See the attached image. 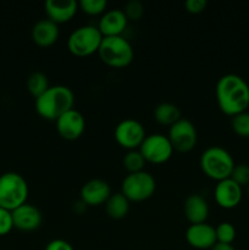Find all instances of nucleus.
<instances>
[{
  "label": "nucleus",
  "mask_w": 249,
  "mask_h": 250,
  "mask_svg": "<svg viewBox=\"0 0 249 250\" xmlns=\"http://www.w3.org/2000/svg\"><path fill=\"white\" fill-rule=\"evenodd\" d=\"M183 212L190 225L204 224L209 216V204L202 195L190 194L186 198Z\"/></svg>",
  "instance_id": "a211bd4d"
},
{
  "label": "nucleus",
  "mask_w": 249,
  "mask_h": 250,
  "mask_svg": "<svg viewBox=\"0 0 249 250\" xmlns=\"http://www.w3.org/2000/svg\"><path fill=\"white\" fill-rule=\"evenodd\" d=\"M56 131L66 141H76L85 129L84 116L75 107L68 110L56 120Z\"/></svg>",
  "instance_id": "9b49d317"
},
{
  "label": "nucleus",
  "mask_w": 249,
  "mask_h": 250,
  "mask_svg": "<svg viewBox=\"0 0 249 250\" xmlns=\"http://www.w3.org/2000/svg\"><path fill=\"white\" fill-rule=\"evenodd\" d=\"M188 244L195 249H211L217 243L215 227L207 224L190 225L186 231Z\"/></svg>",
  "instance_id": "ddd939ff"
},
{
  "label": "nucleus",
  "mask_w": 249,
  "mask_h": 250,
  "mask_svg": "<svg viewBox=\"0 0 249 250\" xmlns=\"http://www.w3.org/2000/svg\"><path fill=\"white\" fill-rule=\"evenodd\" d=\"M167 137L170 139L173 150L181 151V153H187V151L192 150L198 141L195 126L192 121L185 119V117L170 126Z\"/></svg>",
  "instance_id": "1a4fd4ad"
},
{
  "label": "nucleus",
  "mask_w": 249,
  "mask_h": 250,
  "mask_svg": "<svg viewBox=\"0 0 249 250\" xmlns=\"http://www.w3.org/2000/svg\"><path fill=\"white\" fill-rule=\"evenodd\" d=\"M114 136L119 146L127 150H132L139 149L146 134L141 122L134 119H124L115 127Z\"/></svg>",
  "instance_id": "9d476101"
},
{
  "label": "nucleus",
  "mask_w": 249,
  "mask_h": 250,
  "mask_svg": "<svg viewBox=\"0 0 249 250\" xmlns=\"http://www.w3.org/2000/svg\"><path fill=\"white\" fill-rule=\"evenodd\" d=\"M200 167L208 177L219 182L231 177L234 161L226 149L214 146L203 151L200 156Z\"/></svg>",
  "instance_id": "7ed1b4c3"
},
{
  "label": "nucleus",
  "mask_w": 249,
  "mask_h": 250,
  "mask_svg": "<svg viewBox=\"0 0 249 250\" xmlns=\"http://www.w3.org/2000/svg\"><path fill=\"white\" fill-rule=\"evenodd\" d=\"M248 197H249V185H248Z\"/></svg>",
  "instance_id": "473e14b6"
},
{
  "label": "nucleus",
  "mask_w": 249,
  "mask_h": 250,
  "mask_svg": "<svg viewBox=\"0 0 249 250\" xmlns=\"http://www.w3.org/2000/svg\"><path fill=\"white\" fill-rule=\"evenodd\" d=\"M44 9L48 19L59 24L70 21L75 16L78 4L75 0H46Z\"/></svg>",
  "instance_id": "f3484780"
},
{
  "label": "nucleus",
  "mask_w": 249,
  "mask_h": 250,
  "mask_svg": "<svg viewBox=\"0 0 249 250\" xmlns=\"http://www.w3.org/2000/svg\"><path fill=\"white\" fill-rule=\"evenodd\" d=\"M111 194L109 183L100 178L89 180L81 188V200L87 207H98L105 204Z\"/></svg>",
  "instance_id": "f8f14e48"
},
{
  "label": "nucleus",
  "mask_w": 249,
  "mask_h": 250,
  "mask_svg": "<svg viewBox=\"0 0 249 250\" xmlns=\"http://www.w3.org/2000/svg\"><path fill=\"white\" fill-rule=\"evenodd\" d=\"M105 210L109 217L114 220H121L128 214L129 200L121 192L112 193L105 203Z\"/></svg>",
  "instance_id": "aec40b11"
},
{
  "label": "nucleus",
  "mask_w": 249,
  "mask_h": 250,
  "mask_svg": "<svg viewBox=\"0 0 249 250\" xmlns=\"http://www.w3.org/2000/svg\"><path fill=\"white\" fill-rule=\"evenodd\" d=\"M12 220H14V227L20 231L29 232L41 227L43 216L38 208L24 203L23 205L12 211Z\"/></svg>",
  "instance_id": "2eb2a0df"
},
{
  "label": "nucleus",
  "mask_w": 249,
  "mask_h": 250,
  "mask_svg": "<svg viewBox=\"0 0 249 250\" xmlns=\"http://www.w3.org/2000/svg\"><path fill=\"white\" fill-rule=\"evenodd\" d=\"M154 119L164 126H172L178 120L182 119V115L177 105L165 102L156 105L154 109Z\"/></svg>",
  "instance_id": "412c9836"
},
{
  "label": "nucleus",
  "mask_w": 249,
  "mask_h": 250,
  "mask_svg": "<svg viewBox=\"0 0 249 250\" xmlns=\"http://www.w3.org/2000/svg\"><path fill=\"white\" fill-rule=\"evenodd\" d=\"M122 164H124V167L128 171V173H134L144 171L146 161L139 149H132V150H127V153L124 154Z\"/></svg>",
  "instance_id": "5701e85b"
},
{
  "label": "nucleus",
  "mask_w": 249,
  "mask_h": 250,
  "mask_svg": "<svg viewBox=\"0 0 249 250\" xmlns=\"http://www.w3.org/2000/svg\"><path fill=\"white\" fill-rule=\"evenodd\" d=\"M127 23H128V20L124 10L112 9L103 14L99 20L98 28L102 32L103 37L122 36V32L126 29Z\"/></svg>",
  "instance_id": "dca6fc26"
},
{
  "label": "nucleus",
  "mask_w": 249,
  "mask_h": 250,
  "mask_svg": "<svg viewBox=\"0 0 249 250\" xmlns=\"http://www.w3.org/2000/svg\"><path fill=\"white\" fill-rule=\"evenodd\" d=\"M98 54L103 62L115 68L128 66L134 56L131 43L122 36L104 37Z\"/></svg>",
  "instance_id": "20e7f679"
},
{
  "label": "nucleus",
  "mask_w": 249,
  "mask_h": 250,
  "mask_svg": "<svg viewBox=\"0 0 249 250\" xmlns=\"http://www.w3.org/2000/svg\"><path fill=\"white\" fill-rule=\"evenodd\" d=\"M215 232H216L217 243L232 244L236 238V229L229 222L219 224V226L215 227Z\"/></svg>",
  "instance_id": "393cba45"
},
{
  "label": "nucleus",
  "mask_w": 249,
  "mask_h": 250,
  "mask_svg": "<svg viewBox=\"0 0 249 250\" xmlns=\"http://www.w3.org/2000/svg\"><path fill=\"white\" fill-rule=\"evenodd\" d=\"M208 6L207 0H187L185 2V7L190 14H200Z\"/></svg>",
  "instance_id": "c756f323"
},
{
  "label": "nucleus",
  "mask_w": 249,
  "mask_h": 250,
  "mask_svg": "<svg viewBox=\"0 0 249 250\" xmlns=\"http://www.w3.org/2000/svg\"><path fill=\"white\" fill-rule=\"evenodd\" d=\"M231 127L237 136L249 138V112L244 111L232 116Z\"/></svg>",
  "instance_id": "b1692460"
},
{
  "label": "nucleus",
  "mask_w": 249,
  "mask_h": 250,
  "mask_svg": "<svg viewBox=\"0 0 249 250\" xmlns=\"http://www.w3.org/2000/svg\"><path fill=\"white\" fill-rule=\"evenodd\" d=\"M103 34L95 26H82L70 34L67 39V48L73 55L83 56L92 55L99 50L103 41Z\"/></svg>",
  "instance_id": "423d86ee"
},
{
  "label": "nucleus",
  "mask_w": 249,
  "mask_h": 250,
  "mask_svg": "<svg viewBox=\"0 0 249 250\" xmlns=\"http://www.w3.org/2000/svg\"><path fill=\"white\" fill-rule=\"evenodd\" d=\"M124 15H126L128 21H138L144 15V5L139 0H129L124 9Z\"/></svg>",
  "instance_id": "bb28decb"
},
{
  "label": "nucleus",
  "mask_w": 249,
  "mask_h": 250,
  "mask_svg": "<svg viewBox=\"0 0 249 250\" xmlns=\"http://www.w3.org/2000/svg\"><path fill=\"white\" fill-rule=\"evenodd\" d=\"M45 250H73L72 246L63 239H53L46 244Z\"/></svg>",
  "instance_id": "7c9ffc66"
},
{
  "label": "nucleus",
  "mask_w": 249,
  "mask_h": 250,
  "mask_svg": "<svg viewBox=\"0 0 249 250\" xmlns=\"http://www.w3.org/2000/svg\"><path fill=\"white\" fill-rule=\"evenodd\" d=\"M59 24L49 19H42L32 28V39L39 46H50L59 38Z\"/></svg>",
  "instance_id": "6ab92c4d"
},
{
  "label": "nucleus",
  "mask_w": 249,
  "mask_h": 250,
  "mask_svg": "<svg viewBox=\"0 0 249 250\" xmlns=\"http://www.w3.org/2000/svg\"><path fill=\"white\" fill-rule=\"evenodd\" d=\"M210 250H236L232 244H224V243H216Z\"/></svg>",
  "instance_id": "2f4dec72"
},
{
  "label": "nucleus",
  "mask_w": 249,
  "mask_h": 250,
  "mask_svg": "<svg viewBox=\"0 0 249 250\" xmlns=\"http://www.w3.org/2000/svg\"><path fill=\"white\" fill-rule=\"evenodd\" d=\"M215 202L224 209H233L242 200V187L231 178L219 181L214 190Z\"/></svg>",
  "instance_id": "4468645a"
},
{
  "label": "nucleus",
  "mask_w": 249,
  "mask_h": 250,
  "mask_svg": "<svg viewBox=\"0 0 249 250\" xmlns=\"http://www.w3.org/2000/svg\"><path fill=\"white\" fill-rule=\"evenodd\" d=\"M142 155L146 163L164 164L172 156L173 148L167 136L154 133L146 136L139 146Z\"/></svg>",
  "instance_id": "6e6552de"
},
{
  "label": "nucleus",
  "mask_w": 249,
  "mask_h": 250,
  "mask_svg": "<svg viewBox=\"0 0 249 250\" xmlns=\"http://www.w3.org/2000/svg\"><path fill=\"white\" fill-rule=\"evenodd\" d=\"M106 6V0H81L80 1V7L88 15L104 14Z\"/></svg>",
  "instance_id": "a878e982"
},
{
  "label": "nucleus",
  "mask_w": 249,
  "mask_h": 250,
  "mask_svg": "<svg viewBox=\"0 0 249 250\" xmlns=\"http://www.w3.org/2000/svg\"><path fill=\"white\" fill-rule=\"evenodd\" d=\"M215 94L220 110L231 117L247 111L249 106V84L234 73H227L217 81Z\"/></svg>",
  "instance_id": "f257e3e1"
},
{
  "label": "nucleus",
  "mask_w": 249,
  "mask_h": 250,
  "mask_svg": "<svg viewBox=\"0 0 249 250\" xmlns=\"http://www.w3.org/2000/svg\"><path fill=\"white\" fill-rule=\"evenodd\" d=\"M156 182L146 171L128 173L121 185V193L129 202H144L154 194Z\"/></svg>",
  "instance_id": "0eeeda50"
},
{
  "label": "nucleus",
  "mask_w": 249,
  "mask_h": 250,
  "mask_svg": "<svg viewBox=\"0 0 249 250\" xmlns=\"http://www.w3.org/2000/svg\"><path fill=\"white\" fill-rule=\"evenodd\" d=\"M49 87L50 84H49L48 76L45 73L33 72L27 78V89H28L29 94L33 95L36 99L44 94L49 89Z\"/></svg>",
  "instance_id": "4be33fe9"
},
{
  "label": "nucleus",
  "mask_w": 249,
  "mask_h": 250,
  "mask_svg": "<svg viewBox=\"0 0 249 250\" xmlns=\"http://www.w3.org/2000/svg\"><path fill=\"white\" fill-rule=\"evenodd\" d=\"M14 229L12 211L0 207V236H5Z\"/></svg>",
  "instance_id": "c85d7f7f"
},
{
  "label": "nucleus",
  "mask_w": 249,
  "mask_h": 250,
  "mask_svg": "<svg viewBox=\"0 0 249 250\" xmlns=\"http://www.w3.org/2000/svg\"><path fill=\"white\" fill-rule=\"evenodd\" d=\"M75 94L66 85H50L36 99V110L43 119L56 121L61 115L73 109Z\"/></svg>",
  "instance_id": "f03ea898"
},
{
  "label": "nucleus",
  "mask_w": 249,
  "mask_h": 250,
  "mask_svg": "<svg viewBox=\"0 0 249 250\" xmlns=\"http://www.w3.org/2000/svg\"><path fill=\"white\" fill-rule=\"evenodd\" d=\"M231 180L238 186H248L249 185V166L247 164H238L234 165L233 171L231 173Z\"/></svg>",
  "instance_id": "cd10ccee"
},
{
  "label": "nucleus",
  "mask_w": 249,
  "mask_h": 250,
  "mask_svg": "<svg viewBox=\"0 0 249 250\" xmlns=\"http://www.w3.org/2000/svg\"><path fill=\"white\" fill-rule=\"evenodd\" d=\"M28 185L23 176L16 172H5L0 176V207L14 211L27 203Z\"/></svg>",
  "instance_id": "39448f33"
}]
</instances>
